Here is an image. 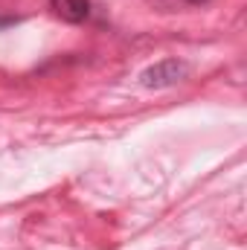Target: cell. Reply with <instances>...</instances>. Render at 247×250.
I'll use <instances>...</instances> for the list:
<instances>
[{
	"label": "cell",
	"mask_w": 247,
	"mask_h": 250,
	"mask_svg": "<svg viewBox=\"0 0 247 250\" xmlns=\"http://www.w3.org/2000/svg\"><path fill=\"white\" fill-rule=\"evenodd\" d=\"M186 76H189V64L184 59H163L140 73V84L148 90H166L186 82Z\"/></svg>",
	"instance_id": "1"
},
{
	"label": "cell",
	"mask_w": 247,
	"mask_h": 250,
	"mask_svg": "<svg viewBox=\"0 0 247 250\" xmlns=\"http://www.w3.org/2000/svg\"><path fill=\"white\" fill-rule=\"evenodd\" d=\"M50 12L64 23H84L93 15L90 0H50Z\"/></svg>",
	"instance_id": "2"
},
{
	"label": "cell",
	"mask_w": 247,
	"mask_h": 250,
	"mask_svg": "<svg viewBox=\"0 0 247 250\" xmlns=\"http://www.w3.org/2000/svg\"><path fill=\"white\" fill-rule=\"evenodd\" d=\"M163 9H178V6H189V9H198V6H206L209 0H151Z\"/></svg>",
	"instance_id": "3"
},
{
	"label": "cell",
	"mask_w": 247,
	"mask_h": 250,
	"mask_svg": "<svg viewBox=\"0 0 247 250\" xmlns=\"http://www.w3.org/2000/svg\"><path fill=\"white\" fill-rule=\"evenodd\" d=\"M21 18L18 15H0V29H9V26H18Z\"/></svg>",
	"instance_id": "4"
}]
</instances>
